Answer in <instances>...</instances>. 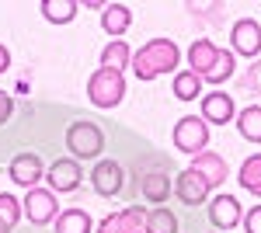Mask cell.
Returning a JSON list of instances; mask_svg holds the SVG:
<instances>
[{"label": "cell", "mask_w": 261, "mask_h": 233, "mask_svg": "<svg viewBox=\"0 0 261 233\" xmlns=\"http://www.w3.org/2000/svg\"><path fill=\"white\" fill-rule=\"evenodd\" d=\"M174 192H178V198L185 202V205H202L205 198H209V181L199 174V171H181L178 181H174Z\"/></svg>", "instance_id": "obj_8"}, {"label": "cell", "mask_w": 261, "mask_h": 233, "mask_svg": "<svg viewBox=\"0 0 261 233\" xmlns=\"http://www.w3.org/2000/svg\"><path fill=\"white\" fill-rule=\"evenodd\" d=\"M226 77H233V53L220 49V56H216V63H213V70L205 73V80H209V84H223Z\"/></svg>", "instance_id": "obj_25"}, {"label": "cell", "mask_w": 261, "mask_h": 233, "mask_svg": "<svg viewBox=\"0 0 261 233\" xmlns=\"http://www.w3.org/2000/svg\"><path fill=\"white\" fill-rule=\"evenodd\" d=\"M87 97H91L98 108H115L122 97H125V80H122V73L94 70L91 80H87Z\"/></svg>", "instance_id": "obj_3"}, {"label": "cell", "mask_w": 261, "mask_h": 233, "mask_svg": "<svg viewBox=\"0 0 261 233\" xmlns=\"http://www.w3.org/2000/svg\"><path fill=\"white\" fill-rule=\"evenodd\" d=\"M237 115L233 108V97L223 94V91H213V94L202 97V122H213V125H226L230 118Z\"/></svg>", "instance_id": "obj_11"}, {"label": "cell", "mask_w": 261, "mask_h": 233, "mask_svg": "<svg viewBox=\"0 0 261 233\" xmlns=\"http://www.w3.org/2000/svg\"><path fill=\"white\" fill-rule=\"evenodd\" d=\"M11 112H14V101H11V94H7V91H0V125L11 118Z\"/></svg>", "instance_id": "obj_28"}, {"label": "cell", "mask_w": 261, "mask_h": 233, "mask_svg": "<svg viewBox=\"0 0 261 233\" xmlns=\"http://www.w3.org/2000/svg\"><path fill=\"white\" fill-rule=\"evenodd\" d=\"M66 150L73 153V160H94L105 150V133L91 118H81L66 129Z\"/></svg>", "instance_id": "obj_2"}, {"label": "cell", "mask_w": 261, "mask_h": 233, "mask_svg": "<svg viewBox=\"0 0 261 233\" xmlns=\"http://www.w3.org/2000/svg\"><path fill=\"white\" fill-rule=\"evenodd\" d=\"M140 188H143V198L146 202L161 205V202H167V195H171V181H167V174H146L140 181Z\"/></svg>", "instance_id": "obj_20"}, {"label": "cell", "mask_w": 261, "mask_h": 233, "mask_svg": "<svg viewBox=\"0 0 261 233\" xmlns=\"http://www.w3.org/2000/svg\"><path fill=\"white\" fill-rule=\"evenodd\" d=\"M192 171H199L205 181H209V188H216V185H223L226 181V160H223L220 153H195V164H192Z\"/></svg>", "instance_id": "obj_14"}, {"label": "cell", "mask_w": 261, "mask_h": 233, "mask_svg": "<svg viewBox=\"0 0 261 233\" xmlns=\"http://www.w3.org/2000/svg\"><path fill=\"white\" fill-rule=\"evenodd\" d=\"M220 56V49L213 45V42H192V49H188V63H192V73L195 77H205L209 70H213V63Z\"/></svg>", "instance_id": "obj_16"}, {"label": "cell", "mask_w": 261, "mask_h": 233, "mask_svg": "<svg viewBox=\"0 0 261 233\" xmlns=\"http://www.w3.org/2000/svg\"><path fill=\"white\" fill-rule=\"evenodd\" d=\"M237 181H241V188H247L251 195H261V153H254V157L244 160Z\"/></svg>", "instance_id": "obj_22"}, {"label": "cell", "mask_w": 261, "mask_h": 233, "mask_svg": "<svg viewBox=\"0 0 261 233\" xmlns=\"http://www.w3.org/2000/svg\"><path fill=\"white\" fill-rule=\"evenodd\" d=\"M81 185V164L73 160V157H63L56 160L53 167H49V192H73Z\"/></svg>", "instance_id": "obj_9"}, {"label": "cell", "mask_w": 261, "mask_h": 233, "mask_svg": "<svg viewBox=\"0 0 261 233\" xmlns=\"http://www.w3.org/2000/svg\"><path fill=\"white\" fill-rule=\"evenodd\" d=\"M0 219L14 230L18 226V219H21V202L14 198V195H7V192H0Z\"/></svg>", "instance_id": "obj_26"}, {"label": "cell", "mask_w": 261, "mask_h": 233, "mask_svg": "<svg viewBox=\"0 0 261 233\" xmlns=\"http://www.w3.org/2000/svg\"><path fill=\"white\" fill-rule=\"evenodd\" d=\"M129 45L125 42H108L105 49H101V70H112V73H122L125 66H129Z\"/></svg>", "instance_id": "obj_19"}, {"label": "cell", "mask_w": 261, "mask_h": 233, "mask_svg": "<svg viewBox=\"0 0 261 233\" xmlns=\"http://www.w3.org/2000/svg\"><path fill=\"white\" fill-rule=\"evenodd\" d=\"M0 233H11V226H7V223H4V219H0Z\"/></svg>", "instance_id": "obj_31"}, {"label": "cell", "mask_w": 261, "mask_h": 233, "mask_svg": "<svg viewBox=\"0 0 261 233\" xmlns=\"http://www.w3.org/2000/svg\"><path fill=\"white\" fill-rule=\"evenodd\" d=\"M205 143H209V125L195 115H185L174 125V146H178L181 153H202L205 150Z\"/></svg>", "instance_id": "obj_4"}, {"label": "cell", "mask_w": 261, "mask_h": 233, "mask_svg": "<svg viewBox=\"0 0 261 233\" xmlns=\"http://www.w3.org/2000/svg\"><path fill=\"white\" fill-rule=\"evenodd\" d=\"M237 129H241L244 139H251V143H261V105H251V108H244L241 115H237Z\"/></svg>", "instance_id": "obj_21"}, {"label": "cell", "mask_w": 261, "mask_h": 233, "mask_svg": "<svg viewBox=\"0 0 261 233\" xmlns=\"http://www.w3.org/2000/svg\"><path fill=\"white\" fill-rule=\"evenodd\" d=\"M209 219H213V226H220V230H233L237 223H241V202L233 198V195H220V198H213L209 202Z\"/></svg>", "instance_id": "obj_12"}, {"label": "cell", "mask_w": 261, "mask_h": 233, "mask_svg": "<svg viewBox=\"0 0 261 233\" xmlns=\"http://www.w3.org/2000/svg\"><path fill=\"white\" fill-rule=\"evenodd\" d=\"M174 97H178V101H195V97H202V80L195 77L192 70L174 73Z\"/></svg>", "instance_id": "obj_23"}, {"label": "cell", "mask_w": 261, "mask_h": 233, "mask_svg": "<svg viewBox=\"0 0 261 233\" xmlns=\"http://www.w3.org/2000/svg\"><path fill=\"white\" fill-rule=\"evenodd\" d=\"M56 195L49 192V188H28L24 195V202H21V213L28 216V223H35V226H45V223H53L56 219Z\"/></svg>", "instance_id": "obj_5"}, {"label": "cell", "mask_w": 261, "mask_h": 233, "mask_svg": "<svg viewBox=\"0 0 261 233\" xmlns=\"http://www.w3.org/2000/svg\"><path fill=\"white\" fill-rule=\"evenodd\" d=\"M91 216L87 209H63L56 216V233H91Z\"/></svg>", "instance_id": "obj_17"}, {"label": "cell", "mask_w": 261, "mask_h": 233, "mask_svg": "<svg viewBox=\"0 0 261 233\" xmlns=\"http://www.w3.org/2000/svg\"><path fill=\"white\" fill-rule=\"evenodd\" d=\"M178 63H181V53L174 42L153 39L133 56V73H136V80H153L161 73H167V70H178Z\"/></svg>", "instance_id": "obj_1"}, {"label": "cell", "mask_w": 261, "mask_h": 233, "mask_svg": "<svg viewBox=\"0 0 261 233\" xmlns=\"http://www.w3.org/2000/svg\"><path fill=\"white\" fill-rule=\"evenodd\" d=\"M133 24V11L125 7V4H105V11H101V28L108 32V35H125V28Z\"/></svg>", "instance_id": "obj_15"}, {"label": "cell", "mask_w": 261, "mask_h": 233, "mask_svg": "<svg viewBox=\"0 0 261 233\" xmlns=\"http://www.w3.org/2000/svg\"><path fill=\"white\" fill-rule=\"evenodd\" d=\"M11 181L21 188H39L42 181V160L39 153H18L11 160Z\"/></svg>", "instance_id": "obj_10"}, {"label": "cell", "mask_w": 261, "mask_h": 233, "mask_svg": "<svg viewBox=\"0 0 261 233\" xmlns=\"http://www.w3.org/2000/svg\"><path fill=\"white\" fill-rule=\"evenodd\" d=\"M247 233H261V205H251V213L241 219Z\"/></svg>", "instance_id": "obj_27"}, {"label": "cell", "mask_w": 261, "mask_h": 233, "mask_svg": "<svg viewBox=\"0 0 261 233\" xmlns=\"http://www.w3.org/2000/svg\"><path fill=\"white\" fill-rule=\"evenodd\" d=\"M230 42H233V53H241V56H258L261 53V24L254 18H241L233 24V32H230Z\"/></svg>", "instance_id": "obj_6"}, {"label": "cell", "mask_w": 261, "mask_h": 233, "mask_svg": "<svg viewBox=\"0 0 261 233\" xmlns=\"http://www.w3.org/2000/svg\"><path fill=\"white\" fill-rule=\"evenodd\" d=\"M77 0H42V14L45 21H53V24H70V21L77 18Z\"/></svg>", "instance_id": "obj_18"}, {"label": "cell", "mask_w": 261, "mask_h": 233, "mask_svg": "<svg viewBox=\"0 0 261 233\" xmlns=\"http://www.w3.org/2000/svg\"><path fill=\"white\" fill-rule=\"evenodd\" d=\"M91 181H94V192H98V195L112 198V195L122 192V167L115 164V160H98V167H94Z\"/></svg>", "instance_id": "obj_13"}, {"label": "cell", "mask_w": 261, "mask_h": 233, "mask_svg": "<svg viewBox=\"0 0 261 233\" xmlns=\"http://www.w3.org/2000/svg\"><path fill=\"white\" fill-rule=\"evenodd\" d=\"M7 66H11V53H7V49H4V45H0V73H4V70H7Z\"/></svg>", "instance_id": "obj_30"}, {"label": "cell", "mask_w": 261, "mask_h": 233, "mask_svg": "<svg viewBox=\"0 0 261 233\" xmlns=\"http://www.w3.org/2000/svg\"><path fill=\"white\" fill-rule=\"evenodd\" d=\"M98 233H146V213L143 209H119L105 216Z\"/></svg>", "instance_id": "obj_7"}, {"label": "cell", "mask_w": 261, "mask_h": 233, "mask_svg": "<svg viewBox=\"0 0 261 233\" xmlns=\"http://www.w3.org/2000/svg\"><path fill=\"white\" fill-rule=\"evenodd\" d=\"M146 233H178V219L171 209H150L146 213Z\"/></svg>", "instance_id": "obj_24"}, {"label": "cell", "mask_w": 261, "mask_h": 233, "mask_svg": "<svg viewBox=\"0 0 261 233\" xmlns=\"http://www.w3.org/2000/svg\"><path fill=\"white\" fill-rule=\"evenodd\" d=\"M244 84H247L251 91H261V63L251 70V73H247V80H244Z\"/></svg>", "instance_id": "obj_29"}]
</instances>
